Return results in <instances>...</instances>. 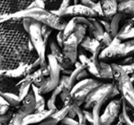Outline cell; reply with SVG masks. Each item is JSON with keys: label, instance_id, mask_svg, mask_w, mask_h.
Here are the masks:
<instances>
[{"label": "cell", "instance_id": "1", "mask_svg": "<svg viewBox=\"0 0 134 125\" xmlns=\"http://www.w3.org/2000/svg\"><path fill=\"white\" fill-rule=\"evenodd\" d=\"M1 70H10L21 64H33L39 55L30 34L23 27L22 19H13L1 23Z\"/></svg>", "mask_w": 134, "mask_h": 125}, {"label": "cell", "instance_id": "2", "mask_svg": "<svg viewBox=\"0 0 134 125\" xmlns=\"http://www.w3.org/2000/svg\"><path fill=\"white\" fill-rule=\"evenodd\" d=\"M30 18L41 22V24L47 25L52 29L56 30H63L66 27V20L63 17L57 16L52 13V10L42 9V8H26L19 10L12 14H4L0 16V23L8 21L13 19H24Z\"/></svg>", "mask_w": 134, "mask_h": 125}, {"label": "cell", "instance_id": "3", "mask_svg": "<svg viewBox=\"0 0 134 125\" xmlns=\"http://www.w3.org/2000/svg\"><path fill=\"white\" fill-rule=\"evenodd\" d=\"M113 70V80L118 86L121 97L134 108V86L122 66L119 64H111Z\"/></svg>", "mask_w": 134, "mask_h": 125}, {"label": "cell", "instance_id": "4", "mask_svg": "<svg viewBox=\"0 0 134 125\" xmlns=\"http://www.w3.org/2000/svg\"><path fill=\"white\" fill-rule=\"evenodd\" d=\"M120 93L118 88V86L115 85V83H111V84H102L97 88H94L86 97V101H85L84 107L86 110H89L90 108H93L95 105L101 100L104 97H110L113 99L114 97L118 96Z\"/></svg>", "mask_w": 134, "mask_h": 125}, {"label": "cell", "instance_id": "5", "mask_svg": "<svg viewBox=\"0 0 134 125\" xmlns=\"http://www.w3.org/2000/svg\"><path fill=\"white\" fill-rule=\"evenodd\" d=\"M47 61L49 64V70H50V75L46 78L45 83L41 86L40 92L41 94H47L49 92H52L56 88V86L59 85L60 79H61V66L59 63L56 60V58L52 53L48 54L47 56Z\"/></svg>", "mask_w": 134, "mask_h": 125}, {"label": "cell", "instance_id": "6", "mask_svg": "<svg viewBox=\"0 0 134 125\" xmlns=\"http://www.w3.org/2000/svg\"><path fill=\"white\" fill-rule=\"evenodd\" d=\"M102 84L103 83L93 78H86L77 82L71 90V95L73 97V103L77 104L78 106L85 104V101H86L88 94L94 88H97Z\"/></svg>", "mask_w": 134, "mask_h": 125}, {"label": "cell", "instance_id": "7", "mask_svg": "<svg viewBox=\"0 0 134 125\" xmlns=\"http://www.w3.org/2000/svg\"><path fill=\"white\" fill-rule=\"evenodd\" d=\"M41 22L34 19L30 30V37L32 41L36 52L41 59V67H48V63L46 62V45L43 41L42 34H41Z\"/></svg>", "mask_w": 134, "mask_h": 125}, {"label": "cell", "instance_id": "8", "mask_svg": "<svg viewBox=\"0 0 134 125\" xmlns=\"http://www.w3.org/2000/svg\"><path fill=\"white\" fill-rule=\"evenodd\" d=\"M52 13L56 14L60 17H86V18H96L97 16V12L93 8L86 7L83 4H74L63 9H53Z\"/></svg>", "mask_w": 134, "mask_h": 125}, {"label": "cell", "instance_id": "9", "mask_svg": "<svg viewBox=\"0 0 134 125\" xmlns=\"http://www.w3.org/2000/svg\"><path fill=\"white\" fill-rule=\"evenodd\" d=\"M122 112V97L120 99H112L100 116L101 125H112V123L120 116Z\"/></svg>", "mask_w": 134, "mask_h": 125}, {"label": "cell", "instance_id": "10", "mask_svg": "<svg viewBox=\"0 0 134 125\" xmlns=\"http://www.w3.org/2000/svg\"><path fill=\"white\" fill-rule=\"evenodd\" d=\"M78 45L79 42L77 41L75 34H72L66 41H64V44L63 47V52L65 57H67L73 64H75L78 61Z\"/></svg>", "mask_w": 134, "mask_h": 125}, {"label": "cell", "instance_id": "11", "mask_svg": "<svg viewBox=\"0 0 134 125\" xmlns=\"http://www.w3.org/2000/svg\"><path fill=\"white\" fill-rule=\"evenodd\" d=\"M50 49H51V53L56 58L60 66H61V69H71L72 66H75V64L72 63L71 60H69L67 57H65V55L63 54V48L59 46L57 41H51Z\"/></svg>", "mask_w": 134, "mask_h": 125}, {"label": "cell", "instance_id": "12", "mask_svg": "<svg viewBox=\"0 0 134 125\" xmlns=\"http://www.w3.org/2000/svg\"><path fill=\"white\" fill-rule=\"evenodd\" d=\"M71 108V105L68 106H63L61 108H59L58 110L54 111L52 115H50L46 119L41 122V125H57L59 122H62L63 119L67 116L68 112Z\"/></svg>", "mask_w": 134, "mask_h": 125}, {"label": "cell", "instance_id": "13", "mask_svg": "<svg viewBox=\"0 0 134 125\" xmlns=\"http://www.w3.org/2000/svg\"><path fill=\"white\" fill-rule=\"evenodd\" d=\"M54 111L50 110H45L41 112H33L30 115L26 116L23 119V125H30V124H39L42 122L44 119H46L50 115H52Z\"/></svg>", "mask_w": 134, "mask_h": 125}, {"label": "cell", "instance_id": "14", "mask_svg": "<svg viewBox=\"0 0 134 125\" xmlns=\"http://www.w3.org/2000/svg\"><path fill=\"white\" fill-rule=\"evenodd\" d=\"M32 85H33V81H32L31 74L28 75L27 77H23V78L16 85V86L18 88V91H19L18 95L19 96L21 100H23V99L27 97V95L30 92Z\"/></svg>", "mask_w": 134, "mask_h": 125}, {"label": "cell", "instance_id": "15", "mask_svg": "<svg viewBox=\"0 0 134 125\" xmlns=\"http://www.w3.org/2000/svg\"><path fill=\"white\" fill-rule=\"evenodd\" d=\"M90 20V22L92 23V28L90 29V32H91L93 38L97 39V41H101L103 38V35L105 33V30L103 28L102 24L99 22L98 20L95 19V18H88Z\"/></svg>", "mask_w": 134, "mask_h": 125}, {"label": "cell", "instance_id": "16", "mask_svg": "<svg viewBox=\"0 0 134 125\" xmlns=\"http://www.w3.org/2000/svg\"><path fill=\"white\" fill-rule=\"evenodd\" d=\"M31 89H32V91H33L34 96H35V99H36L35 112H41V111H43V110H47V108H45L47 104H46V102H45L44 97H42V94L40 92V88H38V86L32 85Z\"/></svg>", "mask_w": 134, "mask_h": 125}, {"label": "cell", "instance_id": "17", "mask_svg": "<svg viewBox=\"0 0 134 125\" xmlns=\"http://www.w3.org/2000/svg\"><path fill=\"white\" fill-rule=\"evenodd\" d=\"M118 12L124 15L134 16V0H124L120 1L118 6Z\"/></svg>", "mask_w": 134, "mask_h": 125}, {"label": "cell", "instance_id": "18", "mask_svg": "<svg viewBox=\"0 0 134 125\" xmlns=\"http://www.w3.org/2000/svg\"><path fill=\"white\" fill-rule=\"evenodd\" d=\"M1 97H4L13 108H19L22 102L19 96L13 92H1Z\"/></svg>", "mask_w": 134, "mask_h": 125}, {"label": "cell", "instance_id": "19", "mask_svg": "<svg viewBox=\"0 0 134 125\" xmlns=\"http://www.w3.org/2000/svg\"><path fill=\"white\" fill-rule=\"evenodd\" d=\"M99 74L101 79H113V70L111 64H107L104 61H100Z\"/></svg>", "mask_w": 134, "mask_h": 125}, {"label": "cell", "instance_id": "20", "mask_svg": "<svg viewBox=\"0 0 134 125\" xmlns=\"http://www.w3.org/2000/svg\"><path fill=\"white\" fill-rule=\"evenodd\" d=\"M124 14L122 13H119V12H118L116 15L113 16V18H112L111 21H110V23H111V34L112 36H113L114 38L117 37L118 33H119V24H120V21L121 19H123V18H125Z\"/></svg>", "mask_w": 134, "mask_h": 125}, {"label": "cell", "instance_id": "21", "mask_svg": "<svg viewBox=\"0 0 134 125\" xmlns=\"http://www.w3.org/2000/svg\"><path fill=\"white\" fill-rule=\"evenodd\" d=\"M31 75H32L33 85L36 86H38V88H41V86L45 83L46 78H47V77L42 74L41 68H39V69L36 70L35 72H33V73L31 74Z\"/></svg>", "mask_w": 134, "mask_h": 125}, {"label": "cell", "instance_id": "22", "mask_svg": "<svg viewBox=\"0 0 134 125\" xmlns=\"http://www.w3.org/2000/svg\"><path fill=\"white\" fill-rule=\"evenodd\" d=\"M128 106H129L128 102H127V101L122 97V112H121V114H120L119 117L124 121V122L126 123V125H134V122L131 121L130 115H129Z\"/></svg>", "mask_w": 134, "mask_h": 125}, {"label": "cell", "instance_id": "23", "mask_svg": "<svg viewBox=\"0 0 134 125\" xmlns=\"http://www.w3.org/2000/svg\"><path fill=\"white\" fill-rule=\"evenodd\" d=\"M76 25H77V22H76V19L75 18H73L69 22L67 23L66 27L65 29L63 30V35H64V40L66 41L72 34H74L75 30V28H76Z\"/></svg>", "mask_w": 134, "mask_h": 125}, {"label": "cell", "instance_id": "24", "mask_svg": "<svg viewBox=\"0 0 134 125\" xmlns=\"http://www.w3.org/2000/svg\"><path fill=\"white\" fill-rule=\"evenodd\" d=\"M86 30H87V28L85 27L84 25H81V24L76 25V28H75V32H74V34H75V36L76 37L79 44L84 41L85 37H86Z\"/></svg>", "mask_w": 134, "mask_h": 125}, {"label": "cell", "instance_id": "25", "mask_svg": "<svg viewBox=\"0 0 134 125\" xmlns=\"http://www.w3.org/2000/svg\"><path fill=\"white\" fill-rule=\"evenodd\" d=\"M72 107H73V108L75 110V112H76L77 119H78L79 123H80L81 125H82V124H86V123H87V121H86V116H85L84 110H81L80 106H78L77 104H75V103H73V104H72Z\"/></svg>", "mask_w": 134, "mask_h": 125}, {"label": "cell", "instance_id": "26", "mask_svg": "<svg viewBox=\"0 0 134 125\" xmlns=\"http://www.w3.org/2000/svg\"><path fill=\"white\" fill-rule=\"evenodd\" d=\"M133 27H134V22H133V20H132V19L127 20V22L125 23V24L120 28V30H119V33H118L117 37L119 38V39H120V38L122 37L123 35H125V34H126L127 32H128L129 30H130V29L133 28Z\"/></svg>", "mask_w": 134, "mask_h": 125}, {"label": "cell", "instance_id": "27", "mask_svg": "<svg viewBox=\"0 0 134 125\" xmlns=\"http://www.w3.org/2000/svg\"><path fill=\"white\" fill-rule=\"evenodd\" d=\"M52 30H53V29L47 26V25L42 24V26H41V34H42L43 41H44V43L46 46H47V43H48V41H49V39H50L51 34H52Z\"/></svg>", "mask_w": 134, "mask_h": 125}, {"label": "cell", "instance_id": "28", "mask_svg": "<svg viewBox=\"0 0 134 125\" xmlns=\"http://www.w3.org/2000/svg\"><path fill=\"white\" fill-rule=\"evenodd\" d=\"M10 105L3 97H0V115H4L9 111Z\"/></svg>", "mask_w": 134, "mask_h": 125}, {"label": "cell", "instance_id": "29", "mask_svg": "<svg viewBox=\"0 0 134 125\" xmlns=\"http://www.w3.org/2000/svg\"><path fill=\"white\" fill-rule=\"evenodd\" d=\"M56 100H57V96L52 93V96L50 97L49 100L47 101V108L52 110V111H56V110H59L56 106Z\"/></svg>", "mask_w": 134, "mask_h": 125}, {"label": "cell", "instance_id": "30", "mask_svg": "<svg viewBox=\"0 0 134 125\" xmlns=\"http://www.w3.org/2000/svg\"><path fill=\"white\" fill-rule=\"evenodd\" d=\"M14 114V111H8L4 115H0V125H8Z\"/></svg>", "mask_w": 134, "mask_h": 125}, {"label": "cell", "instance_id": "31", "mask_svg": "<svg viewBox=\"0 0 134 125\" xmlns=\"http://www.w3.org/2000/svg\"><path fill=\"white\" fill-rule=\"evenodd\" d=\"M113 39H114V37L112 36L111 33H108V32L105 31V33H104V35H103V38H102V40H101L100 42L102 43L105 47H108V46H109L110 43L112 42Z\"/></svg>", "mask_w": 134, "mask_h": 125}, {"label": "cell", "instance_id": "32", "mask_svg": "<svg viewBox=\"0 0 134 125\" xmlns=\"http://www.w3.org/2000/svg\"><path fill=\"white\" fill-rule=\"evenodd\" d=\"M42 8L46 9V3L43 0H34L33 2L29 6L28 8Z\"/></svg>", "mask_w": 134, "mask_h": 125}, {"label": "cell", "instance_id": "33", "mask_svg": "<svg viewBox=\"0 0 134 125\" xmlns=\"http://www.w3.org/2000/svg\"><path fill=\"white\" fill-rule=\"evenodd\" d=\"M62 124L63 125H81L79 123L78 119H74V118H71L69 116H66L64 119L62 121Z\"/></svg>", "mask_w": 134, "mask_h": 125}, {"label": "cell", "instance_id": "34", "mask_svg": "<svg viewBox=\"0 0 134 125\" xmlns=\"http://www.w3.org/2000/svg\"><path fill=\"white\" fill-rule=\"evenodd\" d=\"M33 21H34V19H30V18H24V19H22L23 27H24L25 30H26L28 33H30V27H31Z\"/></svg>", "mask_w": 134, "mask_h": 125}, {"label": "cell", "instance_id": "35", "mask_svg": "<svg viewBox=\"0 0 134 125\" xmlns=\"http://www.w3.org/2000/svg\"><path fill=\"white\" fill-rule=\"evenodd\" d=\"M92 8H93V9L97 12V16H99V17H101V18H103V19H104V12H103L102 5H101L100 1H97V2H96L95 5H94V7Z\"/></svg>", "mask_w": 134, "mask_h": 125}, {"label": "cell", "instance_id": "36", "mask_svg": "<svg viewBox=\"0 0 134 125\" xmlns=\"http://www.w3.org/2000/svg\"><path fill=\"white\" fill-rule=\"evenodd\" d=\"M56 41H57V43L59 44V46L63 48V44H64V41H65L64 35H63V30H60L57 33V35H56Z\"/></svg>", "mask_w": 134, "mask_h": 125}, {"label": "cell", "instance_id": "37", "mask_svg": "<svg viewBox=\"0 0 134 125\" xmlns=\"http://www.w3.org/2000/svg\"><path fill=\"white\" fill-rule=\"evenodd\" d=\"M99 22L102 24L105 31L108 32V33H111V23H110V21L106 20V19H100Z\"/></svg>", "mask_w": 134, "mask_h": 125}, {"label": "cell", "instance_id": "38", "mask_svg": "<svg viewBox=\"0 0 134 125\" xmlns=\"http://www.w3.org/2000/svg\"><path fill=\"white\" fill-rule=\"evenodd\" d=\"M134 64V55L125 57L123 60H121L119 64H120V66H127V64Z\"/></svg>", "mask_w": 134, "mask_h": 125}, {"label": "cell", "instance_id": "39", "mask_svg": "<svg viewBox=\"0 0 134 125\" xmlns=\"http://www.w3.org/2000/svg\"><path fill=\"white\" fill-rule=\"evenodd\" d=\"M131 39H134V27L132 29H130L125 35H123L120 38L121 41H124V40L125 41H128V40H131Z\"/></svg>", "mask_w": 134, "mask_h": 125}, {"label": "cell", "instance_id": "40", "mask_svg": "<svg viewBox=\"0 0 134 125\" xmlns=\"http://www.w3.org/2000/svg\"><path fill=\"white\" fill-rule=\"evenodd\" d=\"M84 113L86 116V121L89 122L91 125H93V113H92V111L90 112L88 110H84Z\"/></svg>", "mask_w": 134, "mask_h": 125}, {"label": "cell", "instance_id": "41", "mask_svg": "<svg viewBox=\"0 0 134 125\" xmlns=\"http://www.w3.org/2000/svg\"><path fill=\"white\" fill-rule=\"evenodd\" d=\"M88 74H89V72H88L86 69H84L83 71H81L80 74L78 75V77H77V82L88 78Z\"/></svg>", "mask_w": 134, "mask_h": 125}, {"label": "cell", "instance_id": "42", "mask_svg": "<svg viewBox=\"0 0 134 125\" xmlns=\"http://www.w3.org/2000/svg\"><path fill=\"white\" fill-rule=\"evenodd\" d=\"M122 66L123 70L126 72V74L128 75H130V77L132 74H134V69H133V67L130 66V64H127V66Z\"/></svg>", "mask_w": 134, "mask_h": 125}, {"label": "cell", "instance_id": "43", "mask_svg": "<svg viewBox=\"0 0 134 125\" xmlns=\"http://www.w3.org/2000/svg\"><path fill=\"white\" fill-rule=\"evenodd\" d=\"M80 2H81V4L85 5V6H86V7H89V8H93L96 3V2H93L92 0H80Z\"/></svg>", "mask_w": 134, "mask_h": 125}, {"label": "cell", "instance_id": "44", "mask_svg": "<svg viewBox=\"0 0 134 125\" xmlns=\"http://www.w3.org/2000/svg\"><path fill=\"white\" fill-rule=\"evenodd\" d=\"M119 122H117L116 124H114V125H126V123L124 122V121H123L122 119H121L120 117H119Z\"/></svg>", "mask_w": 134, "mask_h": 125}, {"label": "cell", "instance_id": "45", "mask_svg": "<svg viewBox=\"0 0 134 125\" xmlns=\"http://www.w3.org/2000/svg\"><path fill=\"white\" fill-rule=\"evenodd\" d=\"M130 81L132 82V84H133V83H134V74H132V75H130Z\"/></svg>", "mask_w": 134, "mask_h": 125}, {"label": "cell", "instance_id": "46", "mask_svg": "<svg viewBox=\"0 0 134 125\" xmlns=\"http://www.w3.org/2000/svg\"><path fill=\"white\" fill-rule=\"evenodd\" d=\"M80 0H74V4H80Z\"/></svg>", "mask_w": 134, "mask_h": 125}, {"label": "cell", "instance_id": "47", "mask_svg": "<svg viewBox=\"0 0 134 125\" xmlns=\"http://www.w3.org/2000/svg\"><path fill=\"white\" fill-rule=\"evenodd\" d=\"M92 1H93V2H97V0H92Z\"/></svg>", "mask_w": 134, "mask_h": 125}, {"label": "cell", "instance_id": "48", "mask_svg": "<svg viewBox=\"0 0 134 125\" xmlns=\"http://www.w3.org/2000/svg\"><path fill=\"white\" fill-rule=\"evenodd\" d=\"M119 2H120V1H124V0H119Z\"/></svg>", "mask_w": 134, "mask_h": 125}, {"label": "cell", "instance_id": "49", "mask_svg": "<svg viewBox=\"0 0 134 125\" xmlns=\"http://www.w3.org/2000/svg\"><path fill=\"white\" fill-rule=\"evenodd\" d=\"M82 125H86V124H82Z\"/></svg>", "mask_w": 134, "mask_h": 125}, {"label": "cell", "instance_id": "50", "mask_svg": "<svg viewBox=\"0 0 134 125\" xmlns=\"http://www.w3.org/2000/svg\"><path fill=\"white\" fill-rule=\"evenodd\" d=\"M133 121V122H134V119H133V121Z\"/></svg>", "mask_w": 134, "mask_h": 125}]
</instances>
